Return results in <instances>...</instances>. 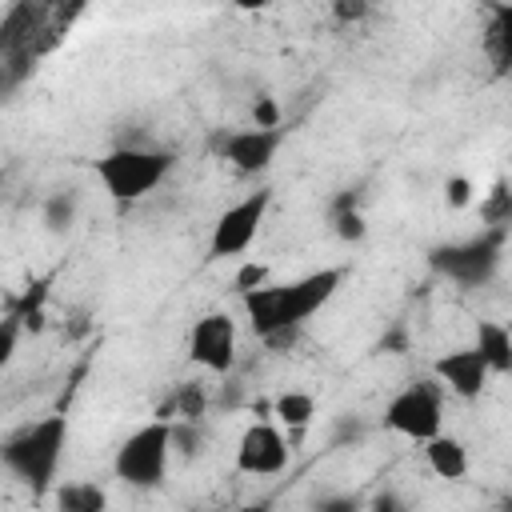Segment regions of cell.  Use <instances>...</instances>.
Returning <instances> with one entry per match:
<instances>
[{"label":"cell","instance_id":"6da1fadb","mask_svg":"<svg viewBox=\"0 0 512 512\" xmlns=\"http://www.w3.org/2000/svg\"><path fill=\"white\" fill-rule=\"evenodd\" d=\"M340 280H344V268H320V272H308L288 284H260L252 292H240L252 332L260 340L292 336L304 320H312L336 296Z\"/></svg>","mask_w":512,"mask_h":512},{"label":"cell","instance_id":"7a4b0ae2","mask_svg":"<svg viewBox=\"0 0 512 512\" xmlns=\"http://www.w3.org/2000/svg\"><path fill=\"white\" fill-rule=\"evenodd\" d=\"M64 444H68V420L64 416H44L36 424H24L16 428L4 448H0V460L4 468L24 480L36 496H44L60 472V460H64Z\"/></svg>","mask_w":512,"mask_h":512},{"label":"cell","instance_id":"3957f363","mask_svg":"<svg viewBox=\"0 0 512 512\" xmlns=\"http://www.w3.org/2000/svg\"><path fill=\"white\" fill-rule=\"evenodd\" d=\"M176 156L168 148H112L96 160V180L104 184V192L116 204H132L144 200L168 172H172Z\"/></svg>","mask_w":512,"mask_h":512},{"label":"cell","instance_id":"277c9868","mask_svg":"<svg viewBox=\"0 0 512 512\" xmlns=\"http://www.w3.org/2000/svg\"><path fill=\"white\" fill-rule=\"evenodd\" d=\"M172 420L168 416H156L152 424L136 428L120 448H116V460H112V472L116 480L132 484V488H156L164 484L168 476V460H172Z\"/></svg>","mask_w":512,"mask_h":512},{"label":"cell","instance_id":"5b68a950","mask_svg":"<svg viewBox=\"0 0 512 512\" xmlns=\"http://www.w3.org/2000/svg\"><path fill=\"white\" fill-rule=\"evenodd\" d=\"M500 240H504V228H492L484 236H472V240H456V244H440L428 252V264L448 276L452 284H464V288H476L484 280H492L496 264H500Z\"/></svg>","mask_w":512,"mask_h":512},{"label":"cell","instance_id":"8992f818","mask_svg":"<svg viewBox=\"0 0 512 512\" xmlns=\"http://www.w3.org/2000/svg\"><path fill=\"white\" fill-rule=\"evenodd\" d=\"M440 380H416L408 384L404 392H396L384 408V428H392L396 436H408V440H432L444 424L440 416Z\"/></svg>","mask_w":512,"mask_h":512},{"label":"cell","instance_id":"52a82bcc","mask_svg":"<svg viewBox=\"0 0 512 512\" xmlns=\"http://www.w3.org/2000/svg\"><path fill=\"white\" fill-rule=\"evenodd\" d=\"M268 204H272V192L268 188H256L248 192L244 200H236L232 208H224L212 224V236H208V260H224V256H240L252 248L264 216H268Z\"/></svg>","mask_w":512,"mask_h":512},{"label":"cell","instance_id":"ba28073f","mask_svg":"<svg viewBox=\"0 0 512 512\" xmlns=\"http://www.w3.org/2000/svg\"><path fill=\"white\" fill-rule=\"evenodd\" d=\"M188 356L208 372H228L236 364V320L228 312H204L192 324Z\"/></svg>","mask_w":512,"mask_h":512},{"label":"cell","instance_id":"9c48e42d","mask_svg":"<svg viewBox=\"0 0 512 512\" xmlns=\"http://www.w3.org/2000/svg\"><path fill=\"white\" fill-rule=\"evenodd\" d=\"M236 468L244 476H276L288 468V440L272 420H256L240 432Z\"/></svg>","mask_w":512,"mask_h":512},{"label":"cell","instance_id":"30bf717a","mask_svg":"<svg viewBox=\"0 0 512 512\" xmlns=\"http://www.w3.org/2000/svg\"><path fill=\"white\" fill-rule=\"evenodd\" d=\"M280 144H284V132H280V128H260V124H252V128L228 132L224 144H220V156H224L236 172L256 176V172H264V168L276 160Z\"/></svg>","mask_w":512,"mask_h":512},{"label":"cell","instance_id":"8fae6325","mask_svg":"<svg viewBox=\"0 0 512 512\" xmlns=\"http://www.w3.org/2000/svg\"><path fill=\"white\" fill-rule=\"evenodd\" d=\"M432 376H436L452 396H460V400H476V396L484 392L492 368H488L484 352L472 344V348H452V352L436 356V360H432Z\"/></svg>","mask_w":512,"mask_h":512},{"label":"cell","instance_id":"7c38bea8","mask_svg":"<svg viewBox=\"0 0 512 512\" xmlns=\"http://www.w3.org/2000/svg\"><path fill=\"white\" fill-rule=\"evenodd\" d=\"M424 460L440 480H464L468 476V448L456 436L436 432L432 440H424Z\"/></svg>","mask_w":512,"mask_h":512},{"label":"cell","instance_id":"4fadbf2b","mask_svg":"<svg viewBox=\"0 0 512 512\" xmlns=\"http://www.w3.org/2000/svg\"><path fill=\"white\" fill-rule=\"evenodd\" d=\"M476 348L496 376H512V332L500 320H476Z\"/></svg>","mask_w":512,"mask_h":512},{"label":"cell","instance_id":"5bb4252c","mask_svg":"<svg viewBox=\"0 0 512 512\" xmlns=\"http://www.w3.org/2000/svg\"><path fill=\"white\" fill-rule=\"evenodd\" d=\"M272 416H276L284 428L300 432V428H308V424H312V416H316V400H312V392L288 388V392H280V396H276Z\"/></svg>","mask_w":512,"mask_h":512},{"label":"cell","instance_id":"9a60e30c","mask_svg":"<svg viewBox=\"0 0 512 512\" xmlns=\"http://www.w3.org/2000/svg\"><path fill=\"white\" fill-rule=\"evenodd\" d=\"M488 48H492L496 68L508 72V68H512V0L492 8V20H488Z\"/></svg>","mask_w":512,"mask_h":512},{"label":"cell","instance_id":"2e32d148","mask_svg":"<svg viewBox=\"0 0 512 512\" xmlns=\"http://www.w3.org/2000/svg\"><path fill=\"white\" fill-rule=\"evenodd\" d=\"M56 504H60L64 512H100V508L108 504V496H104V488H96L92 480H72V484H64V488L56 492Z\"/></svg>","mask_w":512,"mask_h":512},{"label":"cell","instance_id":"e0dca14e","mask_svg":"<svg viewBox=\"0 0 512 512\" xmlns=\"http://www.w3.org/2000/svg\"><path fill=\"white\" fill-rule=\"evenodd\" d=\"M76 208H80V200H76V192H52L48 200H44V224H48V232H68L72 224H76Z\"/></svg>","mask_w":512,"mask_h":512},{"label":"cell","instance_id":"ac0fdd59","mask_svg":"<svg viewBox=\"0 0 512 512\" xmlns=\"http://www.w3.org/2000/svg\"><path fill=\"white\" fill-rule=\"evenodd\" d=\"M332 228H336V236H340V240H348V244H356V240H364V236H368V224H364V216H360L356 200H340V204H336Z\"/></svg>","mask_w":512,"mask_h":512},{"label":"cell","instance_id":"d6986e66","mask_svg":"<svg viewBox=\"0 0 512 512\" xmlns=\"http://www.w3.org/2000/svg\"><path fill=\"white\" fill-rule=\"evenodd\" d=\"M204 392H200V384H180V392H176V416H184V420H196V416H204Z\"/></svg>","mask_w":512,"mask_h":512},{"label":"cell","instance_id":"ffe728a7","mask_svg":"<svg viewBox=\"0 0 512 512\" xmlns=\"http://www.w3.org/2000/svg\"><path fill=\"white\" fill-rule=\"evenodd\" d=\"M472 192H476V188H472L468 176H448V180H444V204H448V208H468V204H472Z\"/></svg>","mask_w":512,"mask_h":512},{"label":"cell","instance_id":"44dd1931","mask_svg":"<svg viewBox=\"0 0 512 512\" xmlns=\"http://www.w3.org/2000/svg\"><path fill=\"white\" fill-rule=\"evenodd\" d=\"M260 284H268V264H260V260L240 264V272H236V288H240V292H252V288H260Z\"/></svg>","mask_w":512,"mask_h":512},{"label":"cell","instance_id":"7402d4cb","mask_svg":"<svg viewBox=\"0 0 512 512\" xmlns=\"http://www.w3.org/2000/svg\"><path fill=\"white\" fill-rule=\"evenodd\" d=\"M368 0H332V16L340 20V24H360L364 16H368Z\"/></svg>","mask_w":512,"mask_h":512},{"label":"cell","instance_id":"603a6c76","mask_svg":"<svg viewBox=\"0 0 512 512\" xmlns=\"http://www.w3.org/2000/svg\"><path fill=\"white\" fill-rule=\"evenodd\" d=\"M252 124H260V128H280V108H276L272 96H260V100L252 104Z\"/></svg>","mask_w":512,"mask_h":512},{"label":"cell","instance_id":"cb8c5ba5","mask_svg":"<svg viewBox=\"0 0 512 512\" xmlns=\"http://www.w3.org/2000/svg\"><path fill=\"white\" fill-rule=\"evenodd\" d=\"M16 336H20V320H16V316H8V320H4V344H0V360H12V352H16Z\"/></svg>","mask_w":512,"mask_h":512},{"label":"cell","instance_id":"d4e9b609","mask_svg":"<svg viewBox=\"0 0 512 512\" xmlns=\"http://www.w3.org/2000/svg\"><path fill=\"white\" fill-rule=\"evenodd\" d=\"M232 8H240V12H260V8H268L272 0H228Z\"/></svg>","mask_w":512,"mask_h":512},{"label":"cell","instance_id":"484cf974","mask_svg":"<svg viewBox=\"0 0 512 512\" xmlns=\"http://www.w3.org/2000/svg\"><path fill=\"white\" fill-rule=\"evenodd\" d=\"M396 504H400L396 496H376V508H396Z\"/></svg>","mask_w":512,"mask_h":512},{"label":"cell","instance_id":"4316f807","mask_svg":"<svg viewBox=\"0 0 512 512\" xmlns=\"http://www.w3.org/2000/svg\"><path fill=\"white\" fill-rule=\"evenodd\" d=\"M508 504H512V500H508Z\"/></svg>","mask_w":512,"mask_h":512}]
</instances>
